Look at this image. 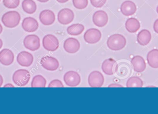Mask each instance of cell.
Returning a JSON list of instances; mask_svg holds the SVG:
<instances>
[{"label":"cell","mask_w":158,"mask_h":114,"mask_svg":"<svg viewBox=\"0 0 158 114\" xmlns=\"http://www.w3.org/2000/svg\"><path fill=\"white\" fill-rule=\"evenodd\" d=\"M20 14L15 11H8L5 13L2 18V21L5 26L9 28L15 27L20 22Z\"/></svg>","instance_id":"1"},{"label":"cell","mask_w":158,"mask_h":114,"mask_svg":"<svg viewBox=\"0 0 158 114\" xmlns=\"http://www.w3.org/2000/svg\"><path fill=\"white\" fill-rule=\"evenodd\" d=\"M126 44L125 37L121 34H115L110 36L108 39L107 45L110 50L118 51L122 50Z\"/></svg>","instance_id":"2"},{"label":"cell","mask_w":158,"mask_h":114,"mask_svg":"<svg viewBox=\"0 0 158 114\" xmlns=\"http://www.w3.org/2000/svg\"><path fill=\"white\" fill-rule=\"evenodd\" d=\"M31 78L30 74L26 69H19L14 73L12 77L13 82L19 87L27 85Z\"/></svg>","instance_id":"3"},{"label":"cell","mask_w":158,"mask_h":114,"mask_svg":"<svg viewBox=\"0 0 158 114\" xmlns=\"http://www.w3.org/2000/svg\"><path fill=\"white\" fill-rule=\"evenodd\" d=\"M43 45L46 51H55L59 48V41L54 35L48 34L43 39Z\"/></svg>","instance_id":"4"},{"label":"cell","mask_w":158,"mask_h":114,"mask_svg":"<svg viewBox=\"0 0 158 114\" xmlns=\"http://www.w3.org/2000/svg\"><path fill=\"white\" fill-rule=\"evenodd\" d=\"M23 43L26 49L32 51L39 50L40 46V38L34 34L26 36L23 41Z\"/></svg>","instance_id":"5"},{"label":"cell","mask_w":158,"mask_h":114,"mask_svg":"<svg viewBox=\"0 0 158 114\" xmlns=\"http://www.w3.org/2000/svg\"><path fill=\"white\" fill-rule=\"evenodd\" d=\"M88 82L91 88H100L104 83V76L99 71H93L88 76Z\"/></svg>","instance_id":"6"},{"label":"cell","mask_w":158,"mask_h":114,"mask_svg":"<svg viewBox=\"0 0 158 114\" xmlns=\"http://www.w3.org/2000/svg\"><path fill=\"white\" fill-rule=\"evenodd\" d=\"M74 13L69 8H64L59 11L58 14V21L62 25H66L70 24L74 20Z\"/></svg>","instance_id":"7"},{"label":"cell","mask_w":158,"mask_h":114,"mask_svg":"<svg viewBox=\"0 0 158 114\" xmlns=\"http://www.w3.org/2000/svg\"><path fill=\"white\" fill-rule=\"evenodd\" d=\"M101 36L100 31L97 29L91 28L85 31L84 35V39L87 43L94 44L100 40Z\"/></svg>","instance_id":"8"},{"label":"cell","mask_w":158,"mask_h":114,"mask_svg":"<svg viewBox=\"0 0 158 114\" xmlns=\"http://www.w3.org/2000/svg\"><path fill=\"white\" fill-rule=\"evenodd\" d=\"M64 81L67 86L76 87L81 82V77L78 73L74 71H69L66 73L64 77Z\"/></svg>","instance_id":"9"},{"label":"cell","mask_w":158,"mask_h":114,"mask_svg":"<svg viewBox=\"0 0 158 114\" xmlns=\"http://www.w3.org/2000/svg\"><path fill=\"white\" fill-rule=\"evenodd\" d=\"M42 66L46 70L53 71L57 70L59 67L58 60L50 56H45L42 58L40 61Z\"/></svg>","instance_id":"10"},{"label":"cell","mask_w":158,"mask_h":114,"mask_svg":"<svg viewBox=\"0 0 158 114\" xmlns=\"http://www.w3.org/2000/svg\"><path fill=\"white\" fill-rule=\"evenodd\" d=\"M93 21L94 24L97 26L99 27L105 26L108 21L107 14L102 10L96 11L93 15Z\"/></svg>","instance_id":"11"},{"label":"cell","mask_w":158,"mask_h":114,"mask_svg":"<svg viewBox=\"0 0 158 114\" xmlns=\"http://www.w3.org/2000/svg\"><path fill=\"white\" fill-rule=\"evenodd\" d=\"M33 55L28 52H20L17 57V61L19 65L25 67H28L31 65L33 62Z\"/></svg>","instance_id":"12"},{"label":"cell","mask_w":158,"mask_h":114,"mask_svg":"<svg viewBox=\"0 0 158 114\" xmlns=\"http://www.w3.org/2000/svg\"><path fill=\"white\" fill-rule=\"evenodd\" d=\"M64 48L65 51L69 53H76L80 49V43L77 39L69 38L65 41Z\"/></svg>","instance_id":"13"},{"label":"cell","mask_w":158,"mask_h":114,"mask_svg":"<svg viewBox=\"0 0 158 114\" xmlns=\"http://www.w3.org/2000/svg\"><path fill=\"white\" fill-rule=\"evenodd\" d=\"M39 26L37 20L31 17L26 18L22 21V28L27 32H33L36 31L39 28Z\"/></svg>","instance_id":"14"},{"label":"cell","mask_w":158,"mask_h":114,"mask_svg":"<svg viewBox=\"0 0 158 114\" xmlns=\"http://www.w3.org/2000/svg\"><path fill=\"white\" fill-rule=\"evenodd\" d=\"M40 20L44 25L50 26L55 22V15L51 10L49 9L44 10L40 13Z\"/></svg>","instance_id":"15"},{"label":"cell","mask_w":158,"mask_h":114,"mask_svg":"<svg viewBox=\"0 0 158 114\" xmlns=\"http://www.w3.org/2000/svg\"><path fill=\"white\" fill-rule=\"evenodd\" d=\"M14 59V53L9 49H3L0 51V63L3 65L9 66L12 64Z\"/></svg>","instance_id":"16"},{"label":"cell","mask_w":158,"mask_h":114,"mask_svg":"<svg viewBox=\"0 0 158 114\" xmlns=\"http://www.w3.org/2000/svg\"><path fill=\"white\" fill-rule=\"evenodd\" d=\"M117 64L116 61L112 58L106 59L102 64L103 72L108 75H112L117 70Z\"/></svg>","instance_id":"17"},{"label":"cell","mask_w":158,"mask_h":114,"mask_svg":"<svg viewBox=\"0 0 158 114\" xmlns=\"http://www.w3.org/2000/svg\"><path fill=\"white\" fill-rule=\"evenodd\" d=\"M121 11L124 15L126 16L132 15L137 10L136 5L131 1H126L122 4L120 7Z\"/></svg>","instance_id":"18"},{"label":"cell","mask_w":158,"mask_h":114,"mask_svg":"<svg viewBox=\"0 0 158 114\" xmlns=\"http://www.w3.org/2000/svg\"><path fill=\"white\" fill-rule=\"evenodd\" d=\"M131 63L133 66L134 70L137 73H142L145 70L146 64L143 57L136 55L132 58Z\"/></svg>","instance_id":"19"},{"label":"cell","mask_w":158,"mask_h":114,"mask_svg":"<svg viewBox=\"0 0 158 114\" xmlns=\"http://www.w3.org/2000/svg\"><path fill=\"white\" fill-rule=\"evenodd\" d=\"M151 39L152 36L151 33L148 30H143L137 35V42L142 46L148 45L151 41Z\"/></svg>","instance_id":"20"},{"label":"cell","mask_w":158,"mask_h":114,"mask_svg":"<svg viewBox=\"0 0 158 114\" xmlns=\"http://www.w3.org/2000/svg\"><path fill=\"white\" fill-rule=\"evenodd\" d=\"M140 27V22L134 18H129L125 23V28L130 33H135L139 30Z\"/></svg>","instance_id":"21"},{"label":"cell","mask_w":158,"mask_h":114,"mask_svg":"<svg viewBox=\"0 0 158 114\" xmlns=\"http://www.w3.org/2000/svg\"><path fill=\"white\" fill-rule=\"evenodd\" d=\"M148 63L152 68H158V50L154 49L151 50L148 54Z\"/></svg>","instance_id":"22"},{"label":"cell","mask_w":158,"mask_h":114,"mask_svg":"<svg viewBox=\"0 0 158 114\" xmlns=\"http://www.w3.org/2000/svg\"><path fill=\"white\" fill-rule=\"evenodd\" d=\"M22 7L24 12L28 14H33L37 10V5L33 0H24Z\"/></svg>","instance_id":"23"},{"label":"cell","mask_w":158,"mask_h":114,"mask_svg":"<svg viewBox=\"0 0 158 114\" xmlns=\"http://www.w3.org/2000/svg\"><path fill=\"white\" fill-rule=\"evenodd\" d=\"M84 29V26L83 25L81 24H75L69 26L67 31L69 35L78 36L81 34Z\"/></svg>","instance_id":"24"},{"label":"cell","mask_w":158,"mask_h":114,"mask_svg":"<svg viewBox=\"0 0 158 114\" xmlns=\"http://www.w3.org/2000/svg\"><path fill=\"white\" fill-rule=\"evenodd\" d=\"M143 82L141 78L136 76H133L127 80L126 83L127 88H142Z\"/></svg>","instance_id":"25"},{"label":"cell","mask_w":158,"mask_h":114,"mask_svg":"<svg viewBox=\"0 0 158 114\" xmlns=\"http://www.w3.org/2000/svg\"><path fill=\"white\" fill-rule=\"evenodd\" d=\"M46 85L45 79L41 75L33 77L31 83V88H45Z\"/></svg>","instance_id":"26"},{"label":"cell","mask_w":158,"mask_h":114,"mask_svg":"<svg viewBox=\"0 0 158 114\" xmlns=\"http://www.w3.org/2000/svg\"><path fill=\"white\" fill-rule=\"evenodd\" d=\"M20 3V0H3V4L6 8L15 9L17 8Z\"/></svg>","instance_id":"27"},{"label":"cell","mask_w":158,"mask_h":114,"mask_svg":"<svg viewBox=\"0 0 158 114\" xmlns=\"http://www.w3.org/2000/svg\"><path fill=\"white\" fill-rule=\"evenodd\" d=\"M88 0H73L74 6L78 9L85 8L88 5Z\"/></svg>","instance_id":"28"},{"label":"cell","mask_w":158,"mask_h":114,"mask_svg":"<svg viewBox=\"0 0 158 114\" xmlns=\"http://www.w3.org/2000/svg\"><path fill=\"white\" fill-rule=\"evenodd\" d=\"M106 0H90L91 4L97 8L102 7L106 3Z\"/></svg>","instance_id":"29"},{"label":"cell","mask_w":158,"mask_h":114,"mask_svg":"<svg viewBox=\"0 0 158 114\" xmlns=\"http://www.w3.org/2000/svg\"><path fill=\"white\" fill-rule=\"evenodd\" d=\"M62 82L58 79H54L51 81L48 86V88H64Z\"/></svg>","instance_id":"30"},{"label":"cell","mask_w":158,"mask_h":114,"mask_svg":"<svg viewBox=\"0 0 158 114\" xmlns=\"http://www.w3.org/2000/svg\"><path fill=\"white\" fill-rule=\"evenodd\" d=\"M154 30L156 33L158 34V19L155 21V23L154 24Z\"/></svg>","instance_id":"31"},{"label":"cell","mask_w":158,"mask_h":114,"mask_svg":"<svg viewBox=\"0 0 158 114\" xmlns=\"http://www.w3.org/2000/svg\"><path fill=\"white\" fill-rule=\"evenodd\" d=\"M108 88H123L121 85L117 84H112L108 86Z\"/></svg>","instance_id":"32"},{"label":"cell","mask_w":158,"mask_h":114,"mask_svg":"<svg viewBox=\"0 0 158 114\" xmlns=\"http://www.w3.org/2000/svg\"><path fill=\"white\" fill-rule=\"evenodd\" d=\"M3 83V79L2 76L0 75V88L2 85Z\"/></svg>","instance_id":"33"},{"label":"cell","mask_w":158,"mask_h":114,"mask_svg":"<svg viewBox=\"0 0 158 114\" xmlns=\"http://www.w3.org/2000/svg\"><path fill=\"white\" fill-rule=\"evenodd\" d=\"M4 88H14V86L12 84L8 83V84H6L4 86Z\"/></svg>","instance_id":"34"},{"label":"cell","mask_w":158,"mask_h":114,"mask_svg":"<svg viewBox=\"0 0 158 114\" xmlns=\"http://www.w3.org/2000/svg\"><path fill=\"white\" fill-rule=\"evenodd\" d=\"M58 2L61 3H64L66 2L69 0H56Z\"/></svg>","instance_id":"35"},{"label":"cell","mask_w":158,"mask_h":114,"mask_svg":"<svg viewBox=\"0 0 158 114\" xmlns=\"http://www.w3.org/2000/svg\"><path fill=\"white\" fill-rule=\"evenodd\" d=\"M39 2H48L49 0H37Z\"/></svg>","instance_id":"36"},{"label":"cell","mask_w":158,"mask_h":114,"mask_svg":"<svg viewBox=\"0 0 158 114\" xmlns=\"http://www.w3.org/2000/svg\"><path fill=\"white\" fill-rule=\"evenodd\" d=\"M3 46V42L2 40L0 39V49L2 48Z\"/></svg>","instance_id":"37"},{"label":"cell","mask_w":158,"mask_h":114,"mask_svg":"<svg viewBox=\"0 0 158 114\" xmlns=\"http://www.w3.org/2000/svg\"><path fill=\"white\" fill-rule=\"evenodd\" d=\"M2 25H1V23H0V34H1V33H2Z\"/></svg>","instance_id":"38"},{"label":"cell","mask_w":158,"mask_h":114,"mask_svg":"<svg viewBox=\"0 0 158 114\" xmlns=\"http://www.w3.org/2000/svg\"><path fill=\"white\" fill-rule=\"evenodd\" d=\"M157 13L158 14V6L157 7Z\"/></svg>","instance_id":"39"},{"label":"cell","mask_w":158,"mask_h":114,"mask_svg":"<svg viewBox=\"0 0 158 114\" xmlns=\"http://www.w3.org/2000/svg\"><path fill=\"white\" fill-rule=\"evenodd\" d=\"M0 1H1V0H0Z\"/></svg>","instance_id":"40"}]
</instances>
